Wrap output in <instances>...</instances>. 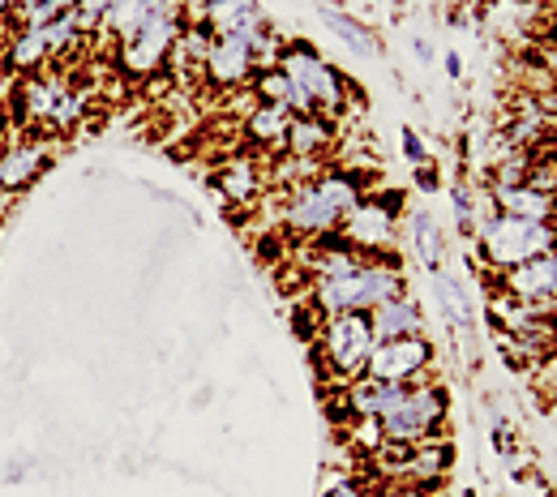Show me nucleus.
I'll use <instances>...</instances> for the list:
<instances>
[{
  "instance_id": "a878e982",
  "label": "nucleus",
  "mask_w": 557,
  "mask_h": 497,
  "mask_svg": "<svg viewBox=\"0 0 557 497\" xmlns=\"http://www.w3.org/2000/svg\"><path fill=\"white\" fill-rule=\"evenodd\" d=\"M253 95H258V103H283V108H292L296 112V90H292V82L275 70V65H267V70L253 73Z\"/></svg>"
},
{
  "instance_id": "2f4dec72",
  "label": "nucleus",
  "mask_w": 557,
  "mask_h": 497,
  "mask_svg": "<svg viewBox=\"0 0 557 497\" xmlns=\"http://www.w3.org/2000/svg\"><path fill=\"white\" fill-rule=\"evenodd\" d=\"M73 4H77V0H44V4L26 17V26H48V22H57V17L73 13Z\"/></svg>"
},
{
  "instance_id": "ea45409f",
  "label": "nucleus",
  "mask_w": 557,
  "mask_h": 497,
  "mask_svg": "<svg viewBox=\"0 0 557 497\" xmlns=\"http://www.w3.org/2000/svg\"><path fill=\"white\" fill-rule=\"evenodd\" d=\"M9 138V112H4V103H0V146Z\"/></svg>"
},
{
  "instance_id": "473e14b6",
  "label": "nucleus",
  "mask_w": 557,
  "mask_h": 497,
  "mask_svg": "<svg viewBox=\"0 0 557 497\" xmlns=\"http://www.w3.org/2000/svg\"><path fill=\"white\" fill-rule=\"evenodd\" d=\"M322 497H369V489H364V481H356V476H335V481H326Z\"/></svg>"
},
{
  "instance_id": "bb28decb",
  "label": "nucleus",
  "mask_w": 557,
  "mask_h": 497,
  "mask_svg": "<svg viewBox=\"0 0 557 497\" xmlns=\"http://www.w3.org/2000/svg\"><path fill=\"white\" fill-rule=\"evenodd\" d=\"M450 207H455V227L463 236H476V211H481V189H472L468 181L450 185Z\"/></svg>"
},
{
  "instance_id": "b1692460",
  "label": "nucleus",
  "mask_w": 557,
  "mask_h": 497,
  "mask_svg": "<svg viewBox=\"0 0 557 497\" xmlns=\"http://www.w3.org/2000/svg\"><path fill=\"white\" fill-rule=\"evenodd\" d=\"M433 296H437V305H442V313H446V322L455 326V331H472V300H468V291L463 284L455 279V275H446V271H437L433 275Z\"/></svg>"
},
{
  "instance_id": "cd10ccee",
  "label": "nucleus",
  "mask_w": 557,
  "mask_h": 497,
  "mask_svg": "<svg viewBox=\"0 0 557 497\" xmlns=\"http://www.w3.org/2000/svg\"><path fill=\"white\" fill-rule=\"evenodd\" d=\"M112 4H116V0H77V4H73V22H77V30H82V35H95V30L103 35Z\"/></svg>"
},
{
  "instance_id": "1a4fd4ad",
  "label": "nucleus",
  "mask_w": 557,
  "mask_h": 497,
  "mask_svg": "<svg viewBox=\"0 0 557 497\" xmlns=\"http://www.w3.org/2000/svg\"><path fill=\"white\" fill-rule=\"evenodd\" d=\"M181 26H185L181 13L172 9V13H163L159 22L141 26L138 35L121 39V44H116L121 70L134 73V77H150L154 70H163V65L172 61V48H176V39H181Z\"/></svg>"
},
{
  "instance_id": "f8f14e48",
  "label": "nucleus",
  "mask_w": 557,
  "mask_h": 497,
  "mask_svg": "<svg viewBox=\"0 0 557 497\" xmlns=\"http://www.w3.org/2000/svg\"><path fill=\"white\" fill-rule=\"evenodd\" d=\"M331 146H335V121L331 116H322V112H292L287 134H283V150L292 159L309 163V159L326 154Z\"/></svg>"
},
{
  "instance_id": "39448f33",
  "label": "nucleus",
  "mask_w": 557,
  "mask_h": 497,
  "mask_svg": "<svg viewBox=\"0 0 557 497\" xmlns=\"http://www.w3.org/2000/svg\"><path fill=\"white\" fill-rule=\"evenodd\" d=\"M373 352V326H369V313H331L322 318V331H318V360L326 369V377L335 382H356L364 377V364Z\"/></svg>"
},
{
  "instance_id": "f704fd0d",
  "label": "nucleus",
  "mask_w": 557,
  "mask_h": 497,
  "mask_svg": "<svg viewBox=\"0 0 557 497\" xmlns=\"http://www.w3.org/2000/svg\"><path fill=\"white\" fill-rule=\"evenodd\" d=\"M404 154L412 159V163H429V150H424V138H420L417 129H404Z\"/></svg>"
},
{
  "instance_id": "20e7f679",
  "label": "nucleus",
  "mask_w": 557,
  "mask_h": 497,
  "mask_svg": "<svg viewBox=\"0 0 557 497\" xmlns=\"http://www.w3.org/2000/svg\"><path fill=\"white\" fill-rule=\"evenodd\" d=\"M296 90V112H322V116H339L348 112V77H339V70H331L305 39L283 44L271 61Z\"/></svg>"
},
{
  "instance_id": "c03bdc74",
  "label": "nucleus",
  "mask_w": 557,
  "mask_h": 497,
  "mask_svg": "<svg viewBox=\"0 0 557 497\" xmlns=\"http://www.w3.org/2000/svg\"><path fill=\"white\" fill-rule=\"evenodd\" d=\"M0 219H4V214H0Z\"/></svg>"
},
{
  "instance_id": "a211bd4d",
  "label": "nucleus",
  "mask_w": 557,
  "mask_h": 497,
  "mask_svg": "<svg viewBox=\"0 0 557 497\" xmlns=\"http://www.w3.org/2000/svg\"><path fill=\"white\" fill-rule=\"evenodd\" d=\"M488 198H493V207H497L502 214H519V219H532V223L557 219V198L536 194V189H528V185H515V189H488Z\"/></svg>"
},
{
  "instance_id": "ddd939ff",
  "label": "nucleus",
  "mask_w": 557,
  "mask_h": 497,
  "mask_svg": "<svg viewBox=\"0 0 557 497\" xmlns=\"http://www.w3.org/2000/svg\"><path fill=\"white\" fill-rule=\"evenodd\" d=\"M369 326H373V344L382 339H408V335H424V318H420V305L399 291L391 300H382L377 309H369Z\"/></svg>"
},
{
  "instance_id": "4468645a",
  "label": "nucleus",
  "mask_w": 557,
  "mask_h": 497,
  "mask_svg": "<svg viewBox=\"0 0 557 497\" xmlns=\"http://www.w3.org/2000/svg\"><path fill=\"white\" fill-rule=\"evenodd\" d=\"M48 142H17L9 146L4 154H0V189H9V194H17V189H26L44 167H48Z\"/></svg>"
},
{
  "instance_id": "72a5a7b5",
  "label": "nucleus",
  "mask_w": 557,
  "mask_h": 497,
  "mask_svg": "<svg viewBox=\"0 0 557 497\" xmlns=\"http://www.w3.org/2000/svg\"><path fill=\"white\" fill-rule=\"evenodd\" d=\"M373 497H429V489H424V485H417V481L395 476V485H386L382 494H373Z\"/></svg>"
},
{
  "instance_id": "2eb2a0df",
  "label": "nucleus",
  "mask_w": 557,
  "mask_h": 497,
  "mask_svg": "<svg viewBox=\"0 0 557 497\" xmlns=\"http://www.w3.org/2000/svg\"><path fill=\"white\" fill-rule=\"evenodd\" d=\"M163 13H172V0H116L112 13H108V26H103V30L121 44V39L138 35L141 26L159 22Z\"/></svg>"
},
{
  "instance_id": "f257e3e1",
  "label": "nucleus",
  "mask_w": 557,
  "mask_h": 497,
  "mask_svg": "<svg viewBox=\"0 0 557 497\" xmlns=\"http://www.w3.org/2000/svg\"><path fill=\"white\" fill-rule=\"evenodd\" d=\"M476 249L485 258V266L493 275L510 271V266H523L541 253H554L557 249V219L545 223H532V219H519V214H502L493 207L488 189L481 185V211H476Z\"/></svg>"
},
{
  "instance_id": "f03ea898",
  "label": "nucleus",
  "mask_w": 557,
  "mask_h": 497,
  "mask_svg": "<svg viewBox=\"0 0 557 497\" xmlns=\"http://www.w3.org/2000/svg\"><path fill=\"white\" fill-rule=\"evenodd\" d=\"M309 287H313L309 291V305L322 318H331V313H369L382 300H391V296L404 291V271H399V258L386 249L377 258H360L344 275L313 279Z\"/></svg>"
},
{
  "instance_id": "0eeeda50",
  "label": "nucleus",
  "mask_w": 557,
  "mask_h": 497,
  "mask_svg": "<svg viewBox=\"0 0 557 497\" xmlns=\"http://www.w3.org/2000/svg\"><path fill=\"white\" fill-rule=\"evenodd\" d=\"M395 227H399V194H382V198H360V207L344 219V240L356 253L377 258L395 245Z\"/></svg>"
},
{
  "instance_id": "4be33fe9",
  "label": "nucleus",
  "mask_w": 557,
  "mask_h": 497,
  "mask_svg": "<svg viewBox=\"0 0 557 497\" xmlns=\"http://www.w3.org/2000/svg\"><path fill=\"white\" fill-rule=\"evenodd\" d=\"M412 249H417V262L429 275L442 271V262H446V232H442V223L429 211L412 214Z\"/></svg>"
},
{
  "instance_id": "a19ab883",
  "label": "nucleus",
  "mask_w": 557,
  "mask_h": 497,
  "mask_svg": "<svg viewBox=\"0 0 557 497\" xmlns=\"http://www.w3.org/2000/svg\"><path fill=\"white\" fill-rule=\"evenodd\" d=\"M417 52H420V61H433V48H429V39H417Z\"/></svg>"
},
{
  "instance_id": "aec40b11",
  "label": "nucleus",
  "mask_w": 557,
  "mask_h": 497,
  "mask_svg": "<svg viewBox=\"0 0 557 497\" xmlns=\"http://www.w3.org/2000/svg\"><path fill=\"white\" fill-rule=\"evenodd\" d=\"M318 13H322V22H326V26H331V30H335L344 44H348L356 57H364V61H377V57H382V44H377V35H373L364 22H356L351 13H344L339 4H322Z\"/></svg>"
},
{
  "instance_id": "7c9ffc66",
  "label": "nucleus",
  "mask_w": 557,
  "mask_h": 497,
  "mask_svg": "<svg viewBox=\"0 0 557 497\" xmlns=\"http://www.w3.org/2000/svg\"><path fill=\"white\" fill-rule=\"evenodd\" d=\"M82 112H86V99H82L77 90H65V95L57 99L52 125H57V129H70V125H77V121H82Z\"/></svg>"
},
{
  "instance_id": "c9c22d12",
  "label": "nucleus",
  "mask_w": 557,
  "mask_h": 497,
  "mask_svg": "<svg viewBox=\"0 0 557 497\" xmlns=\"http://www.w3.org/2000/svg\"><path fill=\"white\" fill-rule=\"evenodd\" d=\"M417 185L424 189V194H437V189H442V181H437V167H433V163H420V167H417Z\"/></svg>"
},
{
  "instance_id": "6ab92c4d",
  "label": "nucleus",
  "mask_w": 557,
  "mask_h": 497,
  "mask_svg": "<svg viewBox=\"0 0 557 497\" xmlns=\"http://www.w3.org/2000/svg\"><path fill=\"white\" fill-rule=\"evenodd\" d=\"M4 57H9V65L17 73H35L48 57H52V48H48V35H44V26H17L9 39H4Z\"/></svg>"
},
{
  "instance_id": "5701e85b",
  "label": "nucleus",
  "mask_w": 557,
  "mask_h": 497,
  "mask_svg": "<svg viewBox=\"0 0 557 497\" xmlns=\"http://www.w3.org/2000/svg\"><path fill=\"white\" fill-rule=\"evenodd\" d=\"M65 95L61 82H48V77H22L17 86V108H22V121H52L57 112V99Z\"/></svg>"
},
{
  "instance_id": "c85d7f7f",
  "label": "nucleus",
  "mask_w": 557,
  "mask_h": 497,
  "mask_svg": "<svg viewBox=\"0 0 557 497\" xmlns=\"http://www.w3.org/2000/svg\"><path fill=\"white\" fill-rule=\"evenodd\" d=\"M523 185L536 189V194L557 198V154H536V159H528V181H523Z\"/></svg>"
},
{
  "instance_id": "58836bf2",
  "label": "nucleus",
  "mask_w": 557,
  "mask_h": 497,
  "mask_svg": "<svg viewBox=\"0 0 557 497\" xmlns=\"http://www.w3.org/2000/svg\"><path fill=\"white\" fill-rule=\"evenodd\" d=\"M39 4H44V0H13V9L22 13V22H26V17H30V13L39 9Z\"/></svg>"
},
{
  "instance_id": "c756f323",
  "label": "nucleus",
  "mask_w": 557,
  "mask_h": 497,
  "mask_svg": "<svg viewBox=\"0 0 557 497\" xmlns=\"http://www.w3.org/2000/svg\"><path fill=\"white\" fill-rule=\"evenodd\" d=\"M44 35H48V48H52V57H57V52H70V48H77V39H82V30H77L73 13L57 17V22H48V26H44Z\"/></svg>"
},
{
  "instance_id": "f3484780",
  "label": "nucleus",
  "mask_w": 557,
  "mask_h": 497,
  "mask_svg": "<svg viewBox=\"0 0 557 497\" xmlns=\"http://www.w3.org/2000/svg\"><path fill=\"white\" fill-rule=\"evenodd\" d=\"M450 463H455V446L450 442H420L412 446V455H408V468H404V481H417V485H437L446 472H450Z\"/></svg>"
},
{
  "instance_id": "7ed1b4c3",
  "label": "nucleus",
  "mask_w": 557,
  "mask_h": 497,
  "mask_svg": "<svg viewBox=\"0 0 557 497\" xmlns=\"http://www.w3.org/2000/svg\"><path fill=\"white\" fill-rule=\"evenodd\" d=\"M360 198H364V189H360V181L351 172H326L313 185H296V194L283 207V227L292 236H309L313 240L322 232L344 227V219L360 207Z\"/></svg>"
},
{
  "instance_id": "9d476101",
  "label": "nucleus",
  "mask_w": 557,
  "mask_h": 497,
  "mask_svg": "<svg viewBox=\"0 0 557 497\" xmlns=\"http://www.w3.org/2000/svg\"><path fill=\"white\" fill-rule=\"evenodd\" d=\"M258 48L245 35H214L207 57V77L214 86H249L258 73Z\"/></svg>"
},
{
  "instance_id": "9b49d317",
  "label": "nucleus",
  "mask_w": 557,
  "mask_h": 497,
  "mask_svg": "<svg viewBox=\"0 0 557 497\" xmlns=\"http://www.w3.org/2000/svg\"><path fill=\"white\" fill-rule=\"evenodd\" d=\"M497 284L506 296H519V300H536V305H557V249L554 253H541L523 266H510L497 275Z\"/></svg>"
},
{
  "instance_id": "dca6fc26",
  "label": "nucleus",
  "mask_w": 557,
  "mask_h": 497,
  "mask_svg": "<svg viewBox=\"0 0 557 497\" xmlns=\"http://www.w3.org/2000/svg\"><path fill=\"white\" fill-rule=\"evenodd\" d=\"M214 189L223 202L232 207H249L258 194H262V176L253 167V159H227L219 172H214Z\"/></svg>"
},
{
  "instance_id": "e433bc0d",
  "label": "nucleus",
  "mask_w": 557,
  "mask_h": 497,
  "mask_svg": "<svg viewBox=\"0 0 557 497\" xmlns=\"http://www.w3.org/2000/svg\"><path fill=\"white\" fill-rule=\"evenodd\" d=\"M446 73L450 77H463V57L459 52H446Z\"/></svg>"
},
{
  "instance_id": "4c0bfd02",
  "label": "nucleus",
  "mask_w": 557,
  "mask_h": 497,
  "mask_svg": "<svg viewBox=\"0 0 557 497\" xmlns=\"http://www.w3.org/2000/svg\"><path fill=\"white\" fill-rule=\"evenodd\" d=\"M17 9H13V0H0V44H4V26H9V17H13Z\"/></svg>"
},
{
  "instance_id": "393cba45",
  "label": "nucleus",
  "mask_w": 557,
  "mask_h": 497,
  "mask_svg": "<svg viewBox=\"0 0 557 497\" xmlns=\"http://www.w3.org/2000/svg\"><path fill=\"white\" fill-rule=\"evenodd\" d=\"M287 121H292V108H283V103H258V108L245 116V138H249V142L275 146V142H283V134H287Z\"/></svg>"
},
{
  "instance_id": "412c9836",
  "label": "nucleus",
  "mask_w": 557,
  "mask_h": 497,
  "mask_svg": "<svg viewBox=\"0 0 557 497\" xmlns=\"http://www.w3.org/2000/svg\"><path fill=\"white\" fill-rule=\"evenodd\" d=\"M210 44H214V35H210L207 22H189V26H181V39H176V48H172V65H176V73H181V77H189V73H207Z\"/></svg>"
},
{
  "instance_id": "423d86ee",
  "label": "nucleus",
  "mask_w": 557,
  "mask_h": 497,
  "mask_svg": "<svg viewBox=\"0 0 557 497\" xmlns=\"http://www.w3.org/2000/svg\"><path fill=\"white\" fill-rule=\"evenodd\" d=\"M446 386L424 377V382H412L404 390V399L382 417V433L386 442H404V446H420V442H433L442 433V421H446Z\"/></svg>"
},
{
  "instance_id": "79ce46f5",
  "label": "nucleus",
  "mask_w": 557,
  "mask_h": 497,
  "mask_svg": "<svg viewBox=\"0 0 557 497\" xmlns=\"http://www.w3.org/2000/svg\"><path fill=\"white\" fill-rule=\"evenodd\" d=\"M549 61H554V65H557V39H554V52H549Z\"/></svg>"
},
{
  "instance_id": "37998d69",
  "label": "nucleus",
  "mask_w": 557,
  "mask_h": 497,
  "mask_svg": "<svg viewBox=\"0 0 557 497\" xmlns=\"http://www.w3.org/2000/svg\"><path fill=\"white\" fill-rule=\"evenodd\" d=\"M318 4H335V0H318Z\"/></svg>"
},
{
  "instance_id": "6e6552de",
  "label": "nucleus",
  "mask_w": 557,
  "mask_h": 497,
  "mask_svg": "<svg viewBox=\"0 0 557 497\" xmlns=\"http://www.w3.org/2000/svg\"><path fill=\"white\" fill-rule=\"evenodd\" d=\"M429 369H433V344L424 335H408V339H382V344H373L369 364H364V377L412 386V382L429 377Z\"/></svg>"
}]
</instances>
